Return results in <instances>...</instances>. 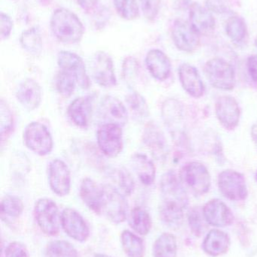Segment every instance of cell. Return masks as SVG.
<instances>
[{"label": "cell", "instance_id": "7c38bea8", "mask_svg": "<svg viewBox=\"0 0 257 257\" xmlns=\"http://www.w3.org/2000/svg\"><path fill=\"white\" fill-rule=\"evenodd\" d=\"M57 64L60 71L69 74L76 80L77 84L81 88L87 90L90 87L91 81L85 64L79 56L70 51H60L57 55Z\"/></svg>", "mask_w": 257, "mask_h": 257}, {"label": "cell", "instance_id": "52a82bcc", "mask_svg": "<svg viewBox=\"0 0 257 257\" xmlns=\"http://www.w3.org/2000/svg\"><path fill=\"white\" fill-rule=\"evenodd\" d=\"M24 142L27 148L39 156L51 154L54 147L52 136L49 130L39 122H32L26 126Z\"/></svg>", "mask_w": 257, "mask_h": 257}, {"label": "cell", "instance_id": "bcb514c9", "mask_svg": "<svg viewBox=\"0 0 257 257\" xmlns=\"http://www.w3.org/2000/svg\"><path fill=\"white\" fill-rule=\"evenodd\" d=\"M247 70L253 82L257 84V55H251L247 61Z\"/></svg>", "mask_w": 257, "mask_h": 257}, {"label": "cell", "instance_id": "d6a6232c", "mask_svg": "<svg viewBox=\"0 0 257 257\" xmlns=\"http://www.w3.org/2000/svg\"><path fill=\"white\" fill-rule=\"evenodd\" d=\"M125 100L130 112L136 120L141 122L147 118L149 114V107L146 99L140 93L133 91L127 95Z\"/></svg>", "mask_w": 257, "mask_h": 257}, {"label": "cell", "instance_id": "ee69618b", "mask_svg": "<svg viewBox=\"0 0 257 257\" xmlns=\"http://www.w3.org/2000/svg\"><path fill=\"white\" fill-rule=\"evenodd\" d=\"M4 255L5 257H30L26 246L18 241L10 243L6 247Z\"/></svg>", "mask_w": 257, "mask_h": 257}, {"label": "cell", "instance_id": "44dd1931", "mask_svg": "<svg viewBox=\"0 0 257 257\" xmlns=\"http://www.w3.org/2000/svg\"><path fill=\"white\" fill-rule=\"evenodd\" d=\"M16 97L26 109L33 111L40 105L42 102V87L34 79L27 78L18 86Z\"/></svg>", "mask_w": 257, "mask_h": 257}, {"label": "cell", "instance_id": "cb8c5ba5", "mask_svg": "<svg viewBox=\"0 0 257 257\" xmlns=\"http://www.w3.org/2000/svg\"><path fill=\"white\" fill-rule=\"evenodd\" d=\"M190 23L200 35H208L215 29V19L208 9L198 3L190 7Z\"/></svg>", "mask_w": 257, "mask_h": 257}, {"label": "cell", "instance_id": "e0dca14e", "mask_svg": "<svg viewBox=\"0 0 257 257\" xmlns=\"http://www.w3.org/2000/svg\"><path fill=\"white\" fill-rule=\"evenodd\" d=\"M215 113L219 122L228 130L238 126L241 117V108L235 98L223 96L216 102Z\"/></svg>", "mask_w": 257, "mask_h": 257}, {"label": "cell", "instance_id": "7a4b0ae2", "mask_svg": "<svg viewBox=\"0 0 257 257\" xmlns=\"http://www.w3.org/2000/svg\"><path fill=\"white\" fill-rule=\"evenodd\" d=\"M50 27L54 37L66 45L78 43L84 36V26L79 18L64 8L56 9L53 12Z\"/></svg>", "mask_w": 257, "mask_h": 257}, {"label": "cell", "instance_id": "ab89813d", "mask_svg": "<svg viewBox=\"0 0 257 257\" xmlns=\"http://www.w3.org/2000/svg\"><path fill=\"white\" fill-rule=\"evenodd\" d=\"M76 80L66 72L60 71L56 78V88L62 96L69 97L75 91Z\"/></svg>", "mask_w": 257, "mask_h": 257}, {"label": "cell", "instance_id": "277c9868", "mask_svg": "<svg viewBox=\"0 0 257 257\" xmlns=\"http://www.w3.org/2000/svg\"><path fill=\"white\" fill-rule=\"evenodd\" d=\"M103 186L101 214L113 224H120L127 218L128 205L125 196L110 184Z\"/></svg>", "mask_w": 257, "mask_h": 257}, {"label": "cell", "instance_id": "f5cc1de1", "mask_svg": "<svg viewBox=\"0 0 257 257\" xmlns=\"http://www.w3.org/2000/svg\"><path fill=\"white\" fill-rule=\"evenodd\" d=\"M256 181H257V172H256Z\"/></svg>", "mask_w": 257, "mask_h": 257}, {"label": "cell", "instance_id": "f35d334b", "mask_svg": "<svg viewBox=\"0 0 257 257\" xmlns=\"http://www.w3.org/2000/svg\"><path fill=\"white\" fill-rule=\"evenodd\" d=\"M113 2L116 12L123 19L133 21L140 15L136 0H113Z\"/></svg>", "mask_w": 257, "mask_h": 257}, {"label": "cell", "instance_id": "f1b7e54d", "mask_svg": "<svg viewBox=\"0 0 257 257\" xmlns=\"http://www.w3.org/2000/svg\"><path fill=\"white\" fill-rule=\"evenodd\" d=\"M24 203L18 196L7 195L2 199L0 216L5 223H13L18 220L23 211Z\"/></svg>", "mask_w": 257, "mask_h": 257}, {"label": "cell", "instance_id": "9a60e30c", "mask_svg": "<svg viewBox=\"0 0 257 257\" xmlns=\"http://www.w3.org/2000/svg\"><path fill=\"white\" fill-rule=\"evenodd\" d=\"M50 188L57 196H67L71 188L70 170L63 160L56 159L48 165Z\"/></svg>", "mask_w": 257, "mask_h": 257}, {"label": "cell", "instance_id": "7bdbcfd3", "mask_svg": "<svg viewBox=\"0 0 257 257\" xmlns=\"http://www.w3.org/2000/svg\"><path fill=\"white\" fill-rule=\"evenodd\" d=\"M93 15V22L97 29H102L110 21V9H107L106 6H98L95 12L92 14Z\"/></svg>", "mask_w": 257, "mask_h": 257}, {"label": "cell", "instance_id": "2e32d148", "mask_svg": "<svg viewBox=\"0 0 257 257\" xmlns=\"http://www.w3.org/2000/svg\"><path fill=\"white\" fill-rule=\"evenodd\" d=\"M61 227L68 236L79 242L87 241L90 235L85 220L72 208H65L61 213Z\"/></svg>", "mask_w": 257, "mask_h": 257}, {"label": "cell", "instance_id": "4316f807", "mask_svg": "<svg viewBox=\"0 0 257 257\" xmlns=\"http://www.w3.org/2000/svg\"><path fill=\"white\" fill-rule=\"evenodd\" d=\"M131 166L142 184L149 186L153 184L156 169L152 160L143 154H135L131 157Z\"/></svg>", "mask_w": 257, "mask_h": 257}, {"label": "cell", "instance_id": "74e56055", "mask_svg": "<svg viewBox=\"0 0 257 257\" xmlns=\"http://www.w3.org/2000/svg\"><path fill=\"white\" fill-rule=\"evenodd\" d=\"M14 130V117L9 105L3 99L0 103V134L3 145L9 139Z\"/></svg>", "mask_w": 257, "mask_h": 257}, {"label": "cell", "instance_id": "816d5d0a", "mask_svg": "<svg viewBox=\"0 0 257 257\" xmlns=\"http://www.w3.org/2000/svg\"><path fill=\"white\" fill-rule=\"evenodd\" d=\"M255 45L257 47V37L256 38V39H255Z\"/></svg>", "mask_w": 257, "mask_h": 257}, {"label": "cell", "instance_id": "7402d4cb", "mask_svg": "<svg viewBox=\"0 0 257 257\" xmlns=\"http://www.w3.org/2000/svg\"><path fill=\"white\" fill-rule=\"evenodd\" d=\"M95 96H81L74 99L67 108V115L71 121L78 127L86 128L89 126L92 116Z\"/></svg>", "mask_w": 257, "mask_h": 257}, {"label": "cell", "instance_id": "6da1fadb", "mask_svg": "<svg viewBox=\"0 0 257 257\" xmlns=\"http://www.w3.org/2000/svg\"><path fill=\"white\" fill-rule=\"evenodd\" d=\"M161 202L160 217L172 228L179 227L184 219V211L188 206L189 198L181 180L173 171L162 175L160 181Z\"/></svg>", "mask_w": 257, "mask_h": 257}, {"label": "cell", "instance_id": "d6986e66", "mask_svg": "<svg viewBox=\"0 0 257 257\" xmlns=\"http://www.w3.org/2000/svg\"><path fill=\"white\" fill-rule=\"evenodd\" d=\"M205 221L215 227H226L234 222L233 213L225 202L218 199H211L202 209Z\"/></svg>", "mask_w": 257, "mask_h": 257}, {"label": "cell", "instance_id": "f907efd6", "mask_svg": "<svg viewBox=\"0 0 257 257\" xmlns=\"http://www.w3.org/2000/svg\"><path fill=\"white\" fill-rule=\"evenodd\" d=\"M94 257H112V256H108V255H105V254H96Z\"/></svg>", "mask_w": 257, "mask_h": 257}, {"label": "cell", "instance_id": "d590c367", "mask_svg": "<svg viewBox=\"0 0 257 257\" xmlns=\"http://www.w3.org/2000/svg\"><path fill=\"white\" fill-rule=\"evenodd\" d=\"M140 66L137 59L134 57H128L122 64V75L127 85L134 89L140 78Z\"/></svg>", "mask_w": 257, "mask_h": 257}, {"label": "cell", "instance_id": "e575fe53", "mask_svg": "<svg viewBox=\"0 0 257 257\" xmlns=\"http://www.w3.org/2000/svg\"><path fill=\"white\" fill-rule=\"evenodd\" d=\"M226 33L232 42L241 43L247 36V28L245 21L241 17H231L226 21Z\"/></svg>", "mask_w": 257, "mask_h": 257}, {"label": "cell", "instance_id": "f6af8a7d", "mask_svg": "<svg viewBox=\"0 0 257 257\" xmlns=\"http://www.w3.org/2000/svg\"><path fill=\"white\" fill-rule=\"evenodd\" d=\"M13 29V21L6 14L1 12L0 15V35L2 40L8 39Z\"/></svg>", "mask_w": 257, "mask_h": 257}, {"label": "cell", "instance_id": "9c48e42d", "mask_svg": "<svg viewBox=\"0 0 257 257\" xmlns=\"http://www.w3.org/2000/svg\"><path fill=\"white\" fill-rule=\"evenodd\" d=\"M122 127L112 123L101 124L97 132L98 147L108 157H116L123 149Z\"/></svg>", "mask_w": 257, "mask_h": 257}, {"label": "cell", "instance_id": "7dc6e473", "mask_svg": "<svg viewBox=\"0 0 257 257\" xmlns=\"http://www.w3.org/2000/svg\"><path fill=\"white\" fill-rule=\"evenodd\" d=\"M76 1L83 11L90 15H92L99 6L98 0H76Z\"/></svg>", "mask_w": 257, "mask_h": 257}, {"label": "cell", "instance_id": "5bb4252c", "mask_svg": "<svg viewBox=\"0 0 257 257\" xmlns=\"http://www.w3.org/2000/svg\"><path fill=\"white\" fill-rule=\"evenodd\" d=\"M92 72L95 82L101 87L110 88L117 84L113 60L104 51H98L94 56Z\"/></svg>", "mask_w": 257, "mask_h": 257}, {"label": "cell", "instance_id": "ba28073f", "mask_svg": "<svg viewBox=\"0 0 257 257\" xmlns=\"http://www.w3.org/2000/svg\"><path fill=\"white\" fill-rule=\"evenodd\" d=\"M181 179L196 196L205 194L211 188V178L209 172L199 162L187 163L181 170Z\"/></svg>", "mask_w": 257, "mask_h": 257}, {"label": "cell", "instance_id": "ac0fdd59", "mask_svg": "<svg viewBox=\"0 0 257 257\" xmlns=\"http://www.w3.org/2000/svg\"><path fill=\"white\" fill-rule=\"evenodd\" d=\"M143 142L155 160L163 162L167 159L168 145L164 133L155 123L146 125L143 133Z\"/></svg>", "mask_w": 257, "mask_h": 257}, {"label": "cell", "instance_id": "d4e9b609", "mask_svg": "<svg viewBox=\"0 0 257 257\" xmlns=\"http://www.w3.org/2000/svg\"><path fill=\"white\" fill-rule=\"evenodd\" d=\"M80 197L86 206L97 214H101L103 199V186L94 180L84 178L81 181L79 190Z\"/></svg>", "mask_w": 257, "mask_h": 257}, {"label": "cell", "instance_id": "1f68e13d", "mask_svg": "<svg viewBox=\"0 0 257 257\" xmlns=\"http://www.w3.org/2000/svg\"><path fill=\"white\" fill-rule=\"evenodd\" d=\"M154 257H177L178 242L175 235L168 232L161 234L153 244Z\"/></svg>", "mask_w": 257, "mask_h": 257}, {"label": "cell", "instance_id": "4dcf8cb0", "mask_svg": "<svg viewBox=\"0 0 257 257\" xmlns=\"http://www.w3.org/2000/svg\"><path fill=\"white\" fill-rule=\"evenodd\" d=\"M121 244L124 252L128 257H144V241L131 231L124 230L122 232Z\"/></svg>", "mask_w": 257, "mask_h": 257}, {"label": "cell", "instance_id": "8992f818", "mask_svg": "<svg viewBox=\"0 0 257 257\" xmlns=\"http://www.w3.org/2000/svg\"><path fill=\"white\" fill-rule=\"evenodd\" d=\"M35 218L41 230L50 236L59 233L61 226V214L54 201L42 198L36 202Z\"/></svg>", "mask_w": 257, "mask_h": 257}, {"label": "cell", "instance_id": "83f0119b", "mask_svg": "<svg viewBox=\"0 0 257 257\" xmlns=\"http://www.w3.org/2000/svg\"><path fill=\"white\" fill-rule=\"evenodd\" d=\"M107 176L113 184L110 185L119 190L124 196H130L134 193L135 183L131 174L122 168H113L107 172Z\"/></svg>", "mask_w": 257, "mask_h": 257}, {"label": "cell", "instance_id": "5b68a950", "mask_svg": "<svg viewBox=\"0 0 257 257\" xmlns=\"http://www.w3.org/2000/svg\"><path fill=\"white\" fill-rule=\"evenodd\" d=\"M204 70L213 87L222 90H233L236 83L235 70L226 60L219 57L211 59L207 62Z\"/></svg>", "mask_w": 257, "mask_h": 257}, {"label": "cell", "instance_id": "603a6c76", "mask_svg": "<svg viewBox=\"0 0 257 257\" xmlns=\"http://www.w3.org/2000/svg\"><path fill=\"white\" fill-rule=\"evenodd\" d=\"M146 68L155 79L160 81L167 80L172 72V63L167 56L158 49L150 50L146 54Z\"/></svg>", "mask_w": 257, "mask_h": 257}, {"label": "cell", "instance_id": "3957f363", "mask_svg": "<svg viewBox=\"0 0 257 257\" xmlns=\"http://www.w3.org/2000/svg\"><path fill=\"white\" fill-rule=\"evenodd\" d=\"M161 116L175 144L184 145L187 141V136L184 106L181 102L175 99H167L164 101L161 106Z\"/></svg>", "mask_w": 257, "mask_h": 257}, {"label": "cell", "instance_id": "681fc988", "mask_svg": "<svg viewBox=\"0 0 257 257\" xmlns=\"http://www.w3.org/2000/svg\"><path fill=\"white\" fill-rule=\"evenodd\" d=\"M39 1L42 3V4L45 5V4H49L50 1L51 0H39Z\"/></svg>", "mask_w": 257, "mask_h": 257}, {"label": "cell", "instance_id": "484cf974", "mask_svg": "<svg viewBox=\"0 0 257 257\" xmlns=\"http://www.w3.org/2000/svg\"><path fill=\"white\" fill-rule=\"evenodd\" d=\"M230 244V238L226 232L212 229L204 239L202 248L209 256L217 257L227 253Z\"/></svg>", "mask_w": 257, "mask_h": 257}, {"label": "cell", "instance_id": "60d3db41", "mask_svg": "<svg viewBox=\"0 0 257 257\" xmlns=\"http://www.w3.org/2000/svg\"><path fill=\"white\" fill-rule=\"evenodd\" d=\"M205 217L203 213L198 208H193L189 211L188 221L190 229L196 236H201L205 229Z\"/></svg>", "mask_w": 257, "mask_h": 257}, {"label": "cell", "instance_id": "ffe728a7", "mask_svg": "<svg viewBox=\"0 0 257 257\" xmlns=\"http://www.w3.org/2000/svg\"><path fill=\"white\" fill-rule=\"evenodd\" d=\"M180 81L183 88L190 96L196 99L203 96L205 87L199 71L189 63H183L178 69Z\"/></svg>", "mask_w": 257, "mask_h": 257}, {"label": "cell", "instance_id": "8fae6325", "mask_svg": "<svg viewBox=\"0 0 257 257\" xmlns=\"http://www.w3.org/2000/svg\"><path fill=\"white\" fill-rule=\"evenodd\" d=\"M201 35L188 21L175 20L172 25V37L175 46L184 52H194L200 45Z\"/></svg>", "mask_w": 257, "mask_h": 257}, {"label": "cell", "instance_id": "836d02e7", "mask_svg": "<svg viewBox=\"0 0 257 257\" xmlns=\"http://www.w3.org/2000/svg\"><path fill=\"white\" fill-rule=\"evenodd\" d=\"M20 42L22 48L32 55L38 56L42 52V36L36 27H32L23 32Z\"/></svg>", "mask_w": 257, "mask_h": 257}, {"label": "cell", "instance_id": "c3c4849f", "mask_svg": "<svg viewBox=\"0 0 257 257\" xmlns=\"http://www.w3.org/2000/svg\"><path fill=\"white\" fill-rule=\"evenodd\" d=\"M250 134H251L252 141H253V144H254V146L257 151V122L252 125Z\"/></svg>", "mask_w": 257, "mask_h": 257}, {"label": "cell", "instance_id": "8d00e7d4", "mask_svg": "<svg viewBox=\"0 0 257 257\" xmlns=\"http://www.w3.org/2000/svg\"><path fill=\"white\" fill-rule=\"evenodd\" d=\"M46 253L48 257H78L75 247L64 240L51 241L47 246Z\"/></svg>", "mask_w": 257, "mask_h": 257}, {"label": "cell", "instance_id": "b9f144b4", "mask_svg": "<svg viewBox=\"0 0 257 257\" xmlns=\"http://www.w3.org/2000/svg\"><path fill=\"white\" fill-rule=\"evenodd\" d=\"M140 3L145 18L149 21H154L159 14L161 0H140Z\"/></svg>", "mask_w": 257, "mask_h": 257}, {"label": "cell", "instance_id": "4fadbf2b", "mask_svg": "<svg viewBox=\"0 0 257 257\" xmlns=\"http://www.w3.org/2000/svg\"><path fill=\"white\" fill-rule=\"evenodd\" d=\"M98 116L102 124L112 123L123 127L128 123V112L126 107L114 96H106L101 99Z\"/></svg>", "mask_w": 257, "mask_h": 257}, {"label": "cell", "instance_id": "30bf717a", "mask_svg": "<svg viewBox=\"0 0 257 257\" xmlns=\"http://www.w3.org/2000/svg\"><path fill=\"white\" fill-rule=\"evenodd\" d=\"M218 187L222 194L229 200L243 201L248 195L245 178L236 171H223L218 176Z\"/></svg>", "mask_w": 257, "mask_h": 257}, {"label": "cell", "instance_id": "f546056e", "mask_svg": "<svg viewBox=\"0 0 257 257\" xmlns=\"http://www.w3.org/2000/svg\"><path fill=\"white\" fill-rule=\"evenodd\" d=\"M128 221L131 229L140 235H148L152 229L150 215L141 207H135L131 210Z\"/></svg>", "mask_w": 257, "mask_h": 257}]
</instances>
